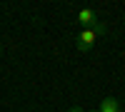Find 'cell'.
Masks as SVG:
<instances>
[{
  "mask_svg": "<svg viewBox=\"0 0 125 112\" xmlns=\"http://www.w3.org/2000/svg\"><path fill=\"white\" fill-rule=\"evenodd\" d=\"M98 20H100L98 13H95V10H90V8L78 13V23H80V25H93V27H95V25H98Z\"/></svg>",
  "mask_w": 125,
  "mask_h": 112,
  "instance_id": "2",
  "label": "cell"
},
{
  "mask_svg": "<svg viewBox=\"0 0 125 112\" xmlns=\"http://www.w3.org/2000/svg\"><path fill=\"white\" fill-rule=\"evenodd\" d=\"M100 35L95 33V30H93V27H88V30H83V33L78 35V40H75V47L80 50V52H88V50L93 47V45H95V40H98Z\"/></svg>",
  "mask_w": 125,
  "mask_h": 112,
  "instance_id": "1",
  "label": "cell"
},
{
  "mask_svg": "<svg viewBox=\"0 0 125 112\" xmlns=\"http://www.w3.org/2000/svg\"><path fill=\"white\" fill-rule=\"evenodd\" d=\"M98 112H120V107H118V100L115 97H105L100 102V110Z\"/></svg>",
  "mask_w": 125,
  "mask_h": 112,
  "instance_id": "3",
  "label": "cell"
},
{
  "mask_svg": "<svg viewBox=\"0 0 125 112\" xmlns=\"http://www.w3.org/2000/svg\"><path fill=\"white\" fill-rule=\"evenodd\" d=\"M68 112H83V110H80V107H73V110H68Z\"/></svg>",
  "mask_w": 125,
  "mask_h": 112,
  "instance_id": "4",
  "label": "cell"
}]
</instances>
